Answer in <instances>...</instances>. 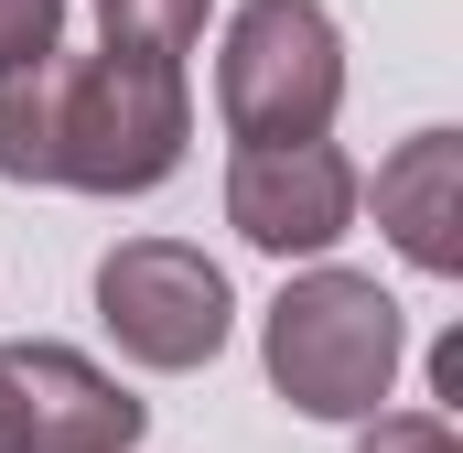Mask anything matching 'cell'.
I'll return each mask as SVG.
<instances>
[{
    "instance_id": "cell-1",
    "label": "cell",
    "mask_w": 463,
    "mask_h": 453,
    "mask_svg": "<svg viewBox=\"0 0 463 453\" xmlns=\"http://www.w3.org/2000/svg\"><path fill=\"white\" fill-rule=\"evenodd\" d=\"M194 87L173 54H43L0 76V184H76V195H151L184 173Z\"/></svg>"
},
{
    "instance_id": "cell-2",
    "label": "cell",
    "mask_w": 463,
    "mask_h": 453,
    "mask_svg": "<svg viewBox=\"0 0 463 453\" xmlns=\"http://www.w3.org/2000/svg\"><path fill=\"white\" fill-rule=\"evenodd\" d=\"M259 356H269V389H280L302 421H366V410H388V389H399L410 324H399V303H388L366 270H302V281H280V303L259 313Z\"/></svg>"
},
{
    "instance_id": "cell-3",
    "label": "cell",
    "mask_w": 463,
    "mask_h": 453,
    "mask_svg": "<svg viewBox=\"0 0 463 453\" xmlns=\"http://www.w3.org/2000/svg\"><path fill=\"white\" fill-rule=\"evenodd\" d=\"M345 109V33L324 0H237L216 54L227 140H324Z\"/></svg>"
},
{
    "instance_id": "cell-4",
    "label": "cell",
    "mask_w": 463,
    "mask_h": 453,
    "mask_svg": "<svg viewBox=\"0 0 463 453\" xmlns=\"http://www.w3.org/2000/svg\"><path fill=\"white\" fill-rule=\"evenodd\" d=\"M98 324L129 367L151 378H184V367H216V345L237 324V292L227 270L184 237H118L98 259Z\"/></svg>"
},
{
    "instance_id": "cell-5",
    "label": "cell",
    "mask_w": 463,
    "mask_h": 453,
    "mask_svg": "<svg viewBox=\"0 0 463 453\" xmlns=\"http://www.w3.org/2000/svg\"><path fill=\"white\" fill-rule=\"evenodd\" d=\"M366 206V173H355L335 140H237L227 162V226L269 259H324Z\"/></svg>"
},
{
    "instance_id": "cell-6",
    "label": "cell",
    "mask_w": 463,
    "mask_h": 453,
    "mask_svg": "<svg viewBox=\"0 0 463 453\" xmlns=\"http://www.w3.org/2000/svg\"><path fill=\"white\" fill-rule=\"evenodd\" d=\"M0 367H11V400H22V443L33 453H129L151 432V410L118 389L98 356H76V345L54 335H22L0 345Z\"/></svg>"
},
{
    "instance_id": "cell-7",
    "label": "cell",
    "mask_w": 463,
    "mask_h": 453,
    "mask_svg": "<svg viewBox=\"0 0 463 453\" xmlns=\"http://www.w3.org/2000/svg\"><path fill=\"white\" fill-rule=\"evenodd\" d=\"M377 226L410 270H431V281L463 270V130H410L377 162Z\"/></svg>"
},
{
    "instance_id": "cell-8",
    "label": "cell",
    "mask_w": 463,
    "mask_h": 453,
    "mask_svg": "<svg viewBox=\"0 0 463 453\" xmlns=\"http://www.w3.org/2000/svg\"><path fill=\"white\" fill-rule=\"evenodd\" d=\"M205 11H216V0H98V33L129 43V54H173V65H184V54L205 43Z\"/></svg>"
},
{
    "instance_id": "cell-9",
    "label": "cell",
    "mask_w": 463,
    "mask_h": 453,
    "mask_svg": "<svg viewBox=\"0 0 463 453\" xmlns=\"http://www.w3.org/2000/svg\"><path fill=\"white\" fill-rule=\"evenodd\" d=\"M355 453H463L442 410H366L355 421Z\"/></svg>"
},
{
    "instance_id": "cell-10",
    "label": "cell",
    "mask_w": 463,
    "mask_h": 453,
    "mask_svg": "<svg viewBox=\"0 0 463 453\" xmlns=\"http://www.w3.org/2000/svg\"><path fill=\"white\" fill-rule=\"evenodd\" d=\"M54 43H65V0H0V76L43 65Z\"/></svg>"
},
{
    "instance_id": "cell-11",
    "label": "cell",
    "mask_w": 463,
    "mask_h": 453,
    "mask_svg": "<svg viewBox=\"0 0 463 453\" xmlns=\"http://www.w3.org/2000/svg\"><path fill=\"white\" fill-rule=\"evenodd\" d=\"M0 453H33V443H22V400H11V367H0Z\"/></svg>"
}]
</instances>
